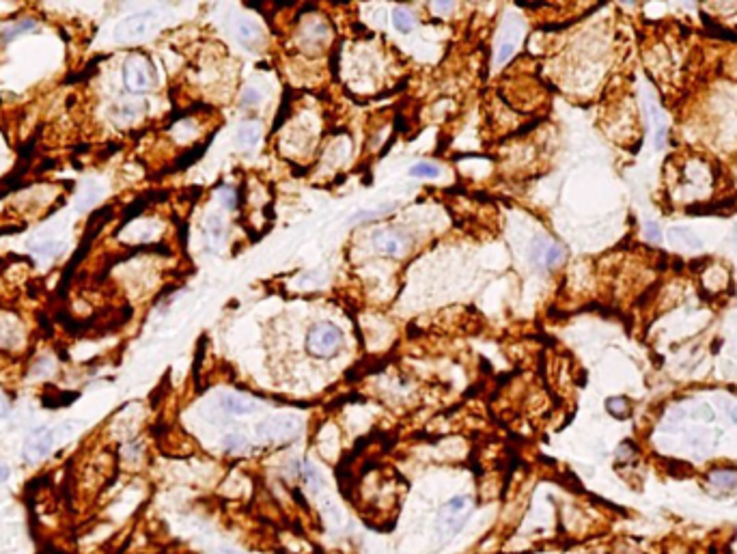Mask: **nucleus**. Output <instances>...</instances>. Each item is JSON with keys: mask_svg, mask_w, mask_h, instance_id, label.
<instances>
[{"mask_svg": "<svg viewBox=\"0 0 737 554\" xmlns=\"http://www.w3.org/2000/svg\"><path fill=\"white\" fill-rule=\"evenodd\" d=\"M470 513H472V501H470V496L458 494V496L448 498V501L440 507L438 517H436V524H434L438 546L448 543L455 535L462 533V529H464V527L468 524V520H470Z\"/></svg>", "mask_w": 737, "mask_h": 554, "instance_id": "obj_1", "label": "nucleus"}, {"mask_svg": "<svg viewBox=\"0 0 737 554\" xmlns=\"http://www.w3.org/2000/svg\"><path fill=\"white\" fill-rule=\"evenodd\" d=\"M343 345V332L339 326L330 322L315 324L306 334V350L315 358H330L334 356Z\"/></svg>", "mask_w": 737, "mask_h": 554, "instance_id": "obj_2", "label": "nucleus"}, {"mask_svg": "<svg viewBox=\"0 0 737 554\" xmlns=\"http://www.w3.org/2000/svg\"><path fill=\"white\" fill-rule=\"evenodd\" d=\"M123 84L130 93H147L156 84V69L143 54H132L123 63Z\"/></svg>", "mask_w": 737, "mask_h": 554, "instance_id": "obj_3", "label": "nucleus"}, {"mask_svg": "<svg viewBox=\"0 0 737 554\" xmlns=\"http://www.w3.org/2000/svg\"><path fill=\"white\" fill-rule=\"evenodd\" d=\"M153 20H156L153 11H138V13H132V15L123 18L117 24V28H115V39L121 42V44L143 39L145 34L151 30Z\"/></svg>", "mask_w": 737, "mask_h": 554, "instance_id": "obj_4", "label": "nucleus"}, {"mask_svg": "<svg viewBox=\"0 0 737 554\" xmlns=\"http://www.w3.org/2000/svg\"><path fill=\"white\" fill-rule=\"evenodd\" d=\"M54 444H56V429H50V427L34 429L24 444V458L28 462H39L52 453Z\"/></svg>", "mask_w": 737, "mask_h": 554, "instance_id": "obj_5", "label": "nucleus"}, {"mask_svg": "<svg viewBox=\"0 0 737 554\" xmlns=\"http://www.w3.org/2000/svg\"><path fill=\"white\" fill-rule=\"evenodd\" d=\"M300 429V421L296 417H272L257 425V436L263 440H283L291 438Z\"/></svg>", "mask_w": 737, "mask_h": 554, "instance_id": "obj_6", "label": "nucleus"}, {"mask_svg": "<svg viewBox=\"0 0 737 554\" xmlns=\"http://www.w3.org/2000/svg\"><path fill=\"white\" fill-rule=\"evenodd\" d=\"M405 244L408 241L403 239V235L393 229H382L373 233V246L386 257H401L405 253Z\"/></svg>", "mask_w": 737, "mask_h": 554, "instance_id": "obj_7", "label": "nucleus"}, {"mask_svg": "<svg viewBox=\"0 0 737 554\" xmlns=\"http://www.w3.org/2000/svg\"><path fill=\"white\" fill-rule=\"evenodd\" d=\"M669 241L677 248H690V251H698L703 246V239H700L694 231L686 229V227H673L669 229Z\"/></svg>", "mask_w": 737, "mask_h": 554, "instance_id": "obj_8", "label": "nucleus"}, {"mask_svg": "<svg viewBox=\"0 0 737 554\" xmlns=\"http://www.w3.org/2000/svg\"><path fill=\"white\" fill-rule=\"evenodd\" d=\"M222 408L233 414V417H246V414H253L257 410V403L248 397H241V395H227L222 399Z\"/></svg>", "mask_w": 737, "mask_h": 554, "instance_id": "obj_9", "label": "nucleus"}, {"mask_svg": "<svg viewBox=\"0 0 737 554\" xmlns=\"http://www.w3.org/2000/svg\"><path fill=\"white\" fill-rule=\"evenodd\" d=\"M707 481L712 483L714 488H718L722 492L735 490L737 488V470H733V468H716V470L710 472Z\"/></svg>", "mask_w": 737, "mask_h": 554, "instance_id": "obj_10", "label": "nucleus"}, {"mask_svg": "<svg viewBox=\"0 0 737 554\" xmlns=\"http://www.w3.org/2000/svg\"><path fill=\"white\" fill-rule=\"evenodd\" d=\"M261 141V127L259 123H244L237 130V143L241 147H255Z\"/></svg>", "mask_w": 737, "mask_h": 554, "instance_id": "obj_11", "label": "nucleus"}, {"mask_svg": "<svg viewBox=\"0 0 737 554\" xmlns=\"http://www.w3.org/2000/svg\"><path fill=\"white\" fill-rule=\"evenodd\" d=\"M606 410L612 414L615 419H627L629 412H631V405L625 397H610L606 401Z\"/></svg>", "mask_w": 737, "mask_h": 554, "instance_id": "obj_12", "label": "nucleus"}, {"mask_svg": "<svg viewBox=\"0 0 737 554\" xmlns=\"http://www.w3.org/2000/svg\"><path fill=\"white\" fill-rule=\"evenodd\" d=\"M34 28H37V22H34V20H22V22L9 26V28L3 32V39H5V44H9V42H13L15 37H20L22 32L34 30Z\"/></svg>", "mask_w": 737, "mask_h": 554, "instance_id": "obj_13", "label": "nucleus"}, {"mask_svg": "<svg viewBox=\"0 0 737 554\" xmlns=\"http://www.w3.org/2000/svg\"><path fill=\"white\" fill-rule=\"evenodd\" d=\"M393 22H395V28H397L399 32H410V30L414 28V18H412V13H410L408 9H403V7H397V9L393 11Z\"/></svg>", "mask_w": 737, "mask_h": 554, "instance_id": "obj_14", "label": "nucleus"}, {"mask_svg": "<svg viewBox=\"0 0 737 554\" xmlns=\"http://www.w3.org/2000/svg\"><path fill=\"white\" fill-rule=\"evenodd\" d=\"M438 172H440L438 164H432V162H418L410 168L412 177H436Z\"/></svg>", "mask_w": 737, "mask_h": 554, "instance_id": "obj_15", "label": "nucleus"}, {"mask_svg": "<svg viewBox=\"0 0 737 554\" xmlns=\"http://www.w3.org/2000/svg\"><path fill=\"white\" fill-rule=\"evenodd\" d=\"M259 26L257 24H253V22H239L237 24V34H239V39H244V42H253V39H259Z\"/></svg>", "mask_w": 737, "mask_h": 554, "instance_id": "obj_16", "label": "nucleus"}, {"mask_svg": "<svg viewBox=\"0 0 737 554\" xmlns=\"http://www.w3.org/2000/svg\"><path fill=\"white\" fill-rule=\"evenodd\" d=\"M97 194H99V190L93 184H87V192H82V196L78 201V210L82 212V210H89V207H93V203L97 201Z\"/></svg>", "mask_w": 737, "mask_h": 554, "instance_id": "obj_17", "label": "nucleus"}, {"mask_svg": "<svg viewBox=\"0 0 737 554\" xmlns=\"http://www.w3.org/2000/svg\"><path fill=\"white\" fill-rule=\"evenodd\" d=\"M515 37H509L507 42H503L500 44V48H498V56H496V63L498 65H503V63H507L511 56H513V52H515Z\"/></svg>", "mask_w": 737, "mask_h": 554, "instance_id": "obj_18", "label": "nucleus"}, {"mask_svg": "<svg viewBox=\"0 0 737 554\" xmlns=\"http://www.w3.org/2000/svg\"><path fill=\"white\" fill-rule=\"evenodd\" d=\"M565 257V251L563 248H560L558 244H550L548 246V251H546V257H543V263L546 265H550V267H554L560 259H563Z\"/></svg>", "mask_w": 737, "mask_h": 554, "instance_id": "obj_19", "label": "nucleus"}, {"mask_svg": "<svg viewBox=\"0 0 737 554\" xmlns=\"http://www.w3.org/2000/svg\"><path fill=\"white\" fill-rule=\"evenodd\" d=\"M222 229H225V225H222L220 216H209L207 218V233H209V237H214L218 241L222 237Z\"/></svg>", "mask_w": 737, "mask_h": 554, "instance_id": "obj_20", "label": "nucleus"}, {"mask_svg": "<svg viewBox=\"0 0 737 554\" xmlns=\"http://www.w3.org/2000/svg\"><path fill=\"white\" fill-rule=\"evenodd\" d=\"M261 101V93L253 87H248L244 93H241V106H257V103Z\"/></svg>", "mask_w": 737, "mask_h": 554, "instance_id": "obj_21", "label": "nucleus"}, {"mask_svg": "<svg viewBox=\"0 0 737 554\" xmlns=\"http://www.w3.org/2000/svg\"><path fill=\"white\" fill-rule=\"evenodd\" d=\"M548 246L550 244H546V239L543 237H537L535 241H533V251H531V259L535 261V263H539L543 257H546V251H548Z\"/></svg>", "mask_w": 737, "mask_h": 554, "instance_id": "obj_22", "label": "nucleus"}, {"mask_svg": "<svg viewBox=\"0 0 737 554\" xmlns=\"http://www.w3.org/2000/svg\"><path fill=\"white\" fill-rule=\"evenodd\" d=\"M645 237H647L649 244H660V241H662V231H660L657 222H647L645 225Z\"/></svg>", "mask_w": 737, "mask_h": 554, "instance_id": "obj_23", "label": "nucleus"}, {"mask_svg": "<svg viewBox=\"0 0 737 554\" xmlns=\"http://www.w3.org/2000/svg\"><path fill=\"white\" fill-rule=\"evenodd\" d=\"M391 207H379V210H365V212H358L356 216H352V222H360V220H373V218H379L384 216V212H389Z\"/></svg>", "mask_w": 737, "mask_h": 554, "instance_id": "obj_24", "label": "nucleus"}, {"mask_svg": "<svg viewBox=\"0 0 737 554\" xmlns=\"http://www.w3.org/2000/svg\"><path fill=\"white\" fill-rule=\"evenodd\" d=\"M225 446H227V451L235 453V451H239L241 446H246V440L239 434H231V436L225 438Z\"/></svg>", "mask_w": 737, "mask_h": 554, "instance_id": "obj_25", "label": "nucleus"}, {"mask_svg": "<svg viewBox=\"0 0 737 554\" xmlns=\"http://www.w3.org/2000/svg\"><path fill=\"white\" fill-rule=\"evenodd\" d=\"M220 203L225 207H229V210H233V207L237 205V199H235V192L231 188H222L220 190Z\"/></svg>", "mask_w": 737, "mask_h": 554, "instance_id": "obj_26", "label": "nucleus"}, {"mask_svg": "<svg viewBox=\"0 0 737 554\" xmlns=\"http://www.w3.org/2000/svg\"><path fill=\"white\" fill-rule=\"evenodd\" d=\"M694 417H696V419H703V421H714V412H712L710 405L700 403V405H696V410H694Z\"/></svg>", "mask_w": 737, "mask_h": 554, "instance_id": "obj_27", "label": "nucleus"}, {"mask_svg": "<svg viewBox=\"0 0 737 554\" xmlns=\"http://www.w3.org/2000/svg\"><path fill=\"white\" fill-rule=\"evenodd\" d=\"M631 455H634V446H631L629 442L621 444V448L617 451V458H619V460H629Z\"/></svg>", "mask_w": 737, "mask_h": 554, "instance_id": "obj_28", "label": "nucleus"}, {"mask_svg": "<svg viewBox=\"0 0 737 554\" xmlns=\"http://www.w3.org/2000/svg\"><path fill=\"white\" fill-rule=\"evenodd\" d=\"M7 414H9V401H7L3 395H0V419H5Z\"/></svg>", "mask_w": 737, "mask_h": 554, "instance_id": "obj_29", "label": "nucleus"}, {"mask_svg": "<svg viewBox=\"0 0 737 554\" xmlns=\"http://www.w3.org/2000/svg\"><path fill=\"white\" fill-rule=\"evenodd\" d=\"M9 474H11V472H9V466H5L3 462H0V483H5V481L9 479Z\"/></svg>", "mask_w": 737, "mask_h": 554, "instance_id": "obj_30", "label": "nucleus"}, {"mask_svg": "<svg viewBox=\"0 0 737 554\" xmlns=\"http://www.w3.org/2000/svg\"><path fill=\"white\" fill-rule=\"evenodd\" d=\"M453 9V3H436V11H442V13H448Z\"/></svg>", "mask_w": 737, "mask_h": 554, "instance_id": "obj_31", "label": "nucleus"}, {"mask_svg": "<svg viewBox=\"0 0 737 554\" xmlns=\"http://www.w3.org/2000/svg\"><path fill=\"white\" fill-rule=\"evenodd\" d=\"M218 554H241V552H237V550H233V548H227V546H225V548H220V550H218Z\"/></svg>", "mask_w": 737, "mask_h": 554, "instance_id": "obj_32", "label": "nucleus"}, {"mask_svg": "<svg viewBox=\"0 0 737 554\" xmlns=\"http://www.w3.org/2000/svg\"><path fill=\"white\" fill-rule=\"evenodd\" d=\"M731 419H733V423L737 425V405H735V408L731 410Z\"/></svg>", "mask_w": 737, "mask_h": 554, "instance_id": "obj_33", "label": "nucleus"}, {"mask_svg": "<svg viewBox=\"0 0 737 554\" xmlns=\"http://www.w3.org/2000/svg\"><path fill=\"white\" fill-rule=\"evenodd\" d=\"M735 233H737V227H735Z\"/></svg>", "mask_w": 737, "mask_h": 554, "instance_id": "obj_34", "label": "nucleus"}]
</instances>
